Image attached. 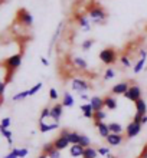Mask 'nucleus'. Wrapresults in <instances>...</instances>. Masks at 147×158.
Instances as JSON below:
<instances>
[{
	"label": "nucleus",
	"mask_w": 147,
	"mask_h": 158,
	"mask_svg": "<svg viewBox=\"0 0 147 158\" xmlns=\"http://www.w3.org/2000/svg\"><path fill=\"white\" fill-rule=\"evenodd\" d=\"M12 152L13 154H16L19 158H25V157H28V154H29L28 148H13Z\"/></svg>",
	"instance_id": "28"
},
{
	"label": "nucleus",
	"mask_w": 147,
	"mask_h": 158,
	"mask_svg": "<svg viewBox=\"0 0 147 158\" xmlns=\"http://www.w3.org/2000/svg\"><path fill=\"white\" fill-rule=\"evenodd\" d=\"M124 96H126L128 101H133V102H137V101L141 98V88L139 86V85H130V88H128V91L124 94Z\"/></svg>",
	"instance_id": "6"
},
{
	"label": "nucleus",
	"mask_w": 147,
	"mask_h": 158,
	"mask_svg": "<svg viewBox=\"0 0 147 158\" xmlns=\"http://www.w3.org/2000/svg\"><path fill=\"white\" fill-rule=\"evenodd\" d=\"M140 131H141V124H137L134 121H131L130 124H127V127H126V137L134 138L140 134Z\"/></svg>",
	"instance_id": "7"
},
{
	"label": "nucleus",
	"mask_w": 147,
	"mask_h": 158,
	"mask_svg": "<svg viewBox=\"0 0 147 158\" xmlns=\"http://www.w3.org/2000/svg\"><path fill=\"white\" fill-rule=\"evenodd\" d=\"M59 135H61V137L68 138V141H69V144H71V145H74V144H78V138H80V134L75 132V131H69V129L63 128V129H61Z\"/></svg>",
	"instance_id": "8"
},
{
	"label": "nucleus",
	"mask_w": 147,
	"mask_h": 158,
	"mask_svg": "<svg viewBox=\"0 0 147 158\" xmlns=\"http://www.w3.org/2000/svg\"><path fill=\"white\" fill-rule=\"evenodd\" d=\"M120 62H121V65L124 68H130L131 66V60H130V58H128L127 55H123L121 58H120Z\"/></svg>",
	"instance_id": "35"
},
{
	"label": "nucleus",
	"mask_w": 147,
	"mask_h": 158,
	"mask_svg": "<svg viewBox=\"0 0 147 158\" xmlns=\"http://www.w3.org/2000/svg\"><path fill=\"white\" fill-rule=\"evenodd\" d=\"M78 144H80L81 147H84V148H88V147H91V139H89L87 135H82V134H80Z\"/></svg>",
	"instance_id": "26"
},
{
	"label": "nucleus",
	"mask_w": 147,
	"mask_h": 158,
	"mask_svg": "<svg viewBox=\"0 0 147 158\" xmlns=\"http://www.w3.org/2000/svg\"><path fill=\"white\" fill-rule=\"evenodd\" d=\"M141 115H139V114H136L134 115V118H133V121H134V122H137V124H141Z\"/></svg>",
	"instance_id": "43"
},
{
	"label": "nucleus",
	"mask_w": 147,
	"mask_h": 158,
	"mask_svg": "<svg viewBox=\"0 0 147 158\" xmlns=\"http://www.w3.org/2000/svg\"><path fill=\"white\" fill-rule=\"evenodd\" d=\"M62 114H63V105L62 104H56L54 105V106H50V117L54 119V122H58L59 119H61V117H62Z\"/></svg>",
	"instance_id": "9"
},
{
	"label": "nucleus",
	"mask_w": 147,
	"mask_h": 158,
	"mask_svg": "<svg viewBox=\"0 0 147 158\" xmlns=\"http://www.w3.org/2000/svg\"><path fill=\"white\" fill-rule=\"evenodd\" d=\"M102 78H104V81H111V79L115 78V71H114L113 68H108V69L104 72V76H102Z\"/></svg>",
	"instance_id": "32"
},
{
	"label": "nucleus",
	"mask_w": 147,
	"mask_h": 158,
	"mask_svg": "<svg viewBox=\"0 0 147 158\" xmlns=\"http://www.w3.org/2000/svg\"><path fill=\"white\" fill-rule=\"evenodd\" d=\"M98 58H100V60L104 65H113V63L117 62V50L114 49V48H105V49H102L100 52V55H98Z\"/></svg>",
	"instance_id": "2"
},
{
	"label": "nucleus",
	"mask_w": 147,
	"mask_h": 158,
	"mask_svg": "<svg viewBox=\"0 0 147 158\" xmlns=\"http://www.w3.org/2000/svg\"><path fill=\"white\" fill-rule=\"evenodd\" d=\"M80 109H81V112H82V115H84L85 118H88V119H93L94 109L91 108V105H89V102H88V104H82V105L80 106Z\"/></svg>",
	"instance_id": "21"
},
{
	"label": "nucleus",
	"mask_w": 147,
	"mask_h": 158,
	"mask_svg": "<svg viewBox=\"0 0 147 158\" xmlns=\"http://www.w3.org/2000/svg\"><path fill=\"white\" fill-rule=\"evenodd\" d=\"M94 43H95L94 39H87V40H84L82 43H81V49L84 50V52H87V50H89L91 48H93Z\"/></svg>",
	"instance_id": "31"
},
{
	"label": "nucleus",
	"mask_w": 147,
	"mask_h": 158,
	"mask_svg": "<svg viewBox=\"0 0 147 158\" xmlns=\"http://www.w3.org/2000/svg\"><path fill=\"white\" fill-rule=\"evenodd\" d=\"M84 151H85L84 147H81L80 144H74V145H71V148H69V154L74 158H80L84 155Z\"/></svg>",
	"instance_id": "18"
},
{
	"label": "nucleus",
	"mask_w": 147,
	"mask_h": 158,
	"mask_svg": "<svg viewBox=\"0 0 147 158\" xmlns=\"http://www.w3.org/2000/svg\"><path fill=\"white\" fill-rule=\"evenodd\" d=\"M38 158H48V155H45V154H42V155H39Z\"/></svg>",
	"instance_id": "49"
},
{
	"label": "nucleus",
	"mask_w": 147,
	"mask_h": 158,
	"mask_svg": "<svg viewBox=\"0 0 147 158\" xmlns=\"http://www.w3.org/2000/svg\"><path fill=\"white\" fill-rule=\"evenodd\" d=\"M42 86H43V83H42V82H38L36 85H33V86H32V88L29 89V95H30V96H33L35 94H38V92L41 91V89H42Z\"/></svg>",
	"instance_id": "33"
},
{
	"label": "nucleus",
	"mask_w": 147,
	"mask_h": 158,
	"mask_svg": "<svg viewBox=\"0 0 147 158\" xmlns=\"http://www.w3.org/2000/svg\"><path fill=\"white\" fill-rule=\"evenodd\" d=\"M72 65H74V68L78 69L80 72L88 69V63H87V60H85L84 58H80V56H75V58L72 59Z\"/></svg>",
	"instance_id": "15"
},
{
	"label": "nucleus",
	"mask_w": 147,
	"mask_h": 158,
	"mask_svg": "<svg viewBox=\"0 0 147 158\" xmlns=\"http://www.w3.org/2000/svg\"><path fill=\"white\" fill-rule=\"evenodd\" d=\"M4 91H6V82H3V81H0V98L3 96Z\"/></svg>",
	"instance_id": "41"
},
{
	"label": "nucleus",
	"mask_w": 147,
	"mask_h": 158,
	"mask_svg": "<svg viewBox=\"0 0 147 158\" xmlns=\"http://www.w3.org/2000/svg\"><path fill=\"white\" fill-rule=\"evenodd\" d=\"M105 141L108 142L110 147H118L124 141V137H123V134H110L108 137L105 138Z\"/></svg>",
	"instance_id": "11"
},
{
	"label": "nucleus",
	"mask_w": 147,
	"mask_h": 158,
	"mask_svg": "<svg viewBox=\"0 0 147 158\" xmlns=\"http://www.w3.org/2000/svg\"><path fill=\"white\" fill-rule=\"evenodd\" d=\"M28 96H30L29 95V89H28V91H22V92H19V94H16V95L13 96V101H15V102H19V101L26 99Z\"/></svg>",
	"instance_id": "30"
},
{
	"label": "nucleus",
	"mask_w": 147,
	"mask_h": 158,
	"mask_svg": "<svg viewBox=\"0 0 147 158\" xmlns=\"http://www.w3.org/2000/svg\"><path fill=\"white\" fill-rule=\"evenodd\" d=\"M10 118H3L2 119V122H0V128H9L10 127Z\"/></svg>",
	"instance_id": "39"
},
{
	"label": "nucleus",
	"mask_w": 147,
	"mask_h": 158,
	"mask_svg": "<svg viewBox=\"0 0 147 158\" xmlns=\"http://www.w3.org/2000/svg\"><path fill=\"white\" fill-rule=\"evenodd\" d=\"M144 65H146V58H140L134 65V73H139V72L143 71Z\"/></svg>",
	"instance_id": "29"
},
{
	"label": "nucleus",
	"mask_w": 147,
	"mask_h": 158,
	"mask_svg": "<svg viewBox=\"0 0 147 158\" xmlns=\"http://www.w3.org/2000/svg\"><path fill=\"white\" fill-rule=\"evenodd\" d=\"M97 151H98V155H107L110 154V148L108 147H100V148H97Z\"/></svg>",
	"instance_id": "38"
},
{
	"label": "nucleus",
	"mask_w": 147,
	"mask_h": 158,
	"mask_svg": "<svg viewBox=\"0 0 147 158\" xmlns=\"http://www.w3.org/2000/svg\"><path fill=\"white\" fill-rule=\"evenodd\" d=\"M75 20H76V23L80 25V27L84 30V32H88V30L91 29V20L88 19V16H84V15H76Z\"/></svg>",
	"instance_id": "10"
},
{
	"label": "nucleus",
	"mask_w": 147,
	"mask_h": 158,
	"mask_svg": "<svg viewBox=\"0 0 147 158\" xmlns=\"http://www.w3.org/2000/svg\"><path fill=\"white\" fill-rule=\"evenodd\" d=\"M146 50H147V48H146Z\"/></svg>",
	"instance_id": "52"
},
{
	"label": "nucleus",
	"mask_w": 147,
	"mask_h": 158,
	"mask_svg": "<svg viewBox=\"0 0 147 158\" xmlns=\"http://www.w3.org/2000/svg\"><path fill=\"white\" fill-rule=\"evenodd\" d=\"M140 157H141V158H147V145L144 147V150L141 151V154H140Z\"/></svg>",
	"instance_id": "45"
},
{
	"label": "nucleus",
	"mask_w": 147,
	"mask_h": 158,
	"mask_svg": "<svg viewBox=\"0 0 147 158\" xmlns=\"http://www.w3.org/2000/svg\"><path fill=\"white\" fill-rule=\"evenodd\" d=\"M81 99H84V101H88V102H89V96L87 95V94H82V95H81Z\"/></svg>",
	"instance_id": "47"
},
{
	"label": "nucleus",
	"mask_w": 147,
	"mask_h": 158,
	"mask_svg": "<svg viewBox=\"0 0 147 158\" xmlns=\"http://www.w3.org/2000/svg\"><path fill=\"white\" fill-rule=\"evenodd\" d=\"M6 68L9 69V72H15L17 68L22 65V55L20 53H16V55H12L10 58L6 59V62H4Z\"/></svg>",
	"instance_id": "4"
},
{
	"label": "nucleus",
	"mask_w": 147,
	"mask_h": 158,
	"mask_svg": "<svg viewBox=\"0 0 147 158\" xmlns=\"http://www.w3.org/2000/svg\"><path fill=\"white\" fill-rule=\"evenodd\" d=\"M0 134L3 135L6 139H7V142H9V145H12L13 144V139H12V131H9V128H0Z\"/></svg>",
	"instance_id": "27"
},
{
	"label": "nucleus",
	"mask_w": 147,
	"mask_h": 158,
	"mask_svg": "<svg viewBox=\"0 0 147 158\" xmlns=\"http://www.w3.org/2000/svg\"><path fill=\"white\" fill-rule=\"evenodd\" d=\"M107 158H113V155H111V154H108V155H107Z\"/></svg>",
	"instance_id": "50"
},
{
	"label": "nucleus",
	"mask_w": 147,
	"mask_h": 158,
	"mask_svg": "<svg viewBox=\"0 0 147 158\" xmlns=\"http://www.w3.org/2000/svg\"><path fill=\"white\" fill-rule=\"evenodd\" d=\"M41 62H42L43 66H49V60L46 58H41Z\"/></svg>",
	"instance_id": "44"
},
{
	"label": "nucleus",
	"mask_w": 147,
	"mask_h": 158,
	"mask_svg": "<svg viewBox=\"0 0 147 158\" xmlns=\"http://www.w3.org/2000/svg\"><path fill=\"white\" fill-rule=\"evenodd\" d=\"M3 158H19V157H17L16 154H13L12 151H10V152H9V154L6 155V157H3Z\"/></svg>",
	"instance_id": "46"
},
{
	"label": "nucleus",
	"mask_w": 147,
	"mask_h": 158,
	"mask_svg": "<svg viewBox=\"0 0 147 158\" xmlns=\"http://www.w3.org/2000/svg\"><path fill=\"white\" fill-rule=\"evenodd\" d=\"M136 105V114H139V115H141V117H144L147 112V104L146 101L143 99V98H140L137 102H134Z\"/></svg>",
	"instance_id": "17"
},
{
	"label": "nucleus",
	"mask_w": 147,
	"mask_h": 158,
	"mask_svg": "<svg viewBox=\"0 0 147 158\" xmlns=\"http://www.w3.org/2000/svg\"><path fill=\"white\" fill-rule=\"evenodd\" d=\"M88 19L94 25H102L107 20V12L101 6H91L88 9Z\"/></svg>",
	"instance_id": "1"
},
{
	"label": "nucleus",
	"mask_w": 147,
	"mask_h": 158,
	"mask_svg": "<svg viewBox=\"0 0 147 158\" xmlns=\"http://www.w3.org/2000/svg\"><path fill=\"white\" fill-rule=\"evenodd\" d=\"M17 20L20 22L25 27H30V26L33 25V16L26 9H22V10L17 12Z\"/></svg>",
	"instance_id": "5"
},
{
	"label": "nucleus",
	"mask_w": 147,
	"mask_h": 158,
	"mask_svg": "<svg viewBox=\"0 0 147 158\" xmlns=\"http://www.w3.org/2000/svg\"><path fill=\"white\" fill-rule=\"evenodd\" d=\"M71 86H72V91H75L80 95L87 94L89 91V88H91L89 86V82L84 78H74L71 81Z\"/></svg>",
	"instance_id": "3"
},
{
	"label": "nucleus",
	"mask_w": 147,
	"mask_h": 158,
	"mask_svg": "<svg viewBox=\"0 0 147 158\" xmlns=\"http://www.w3.org/2000/svg\"><path fill=\"white\" fill-rule=\"evenodd\" d=\"M55 150V147H54V144L52 142H48V144H45L43 145V150H42V154H45V155H49L52 151Z\"/></svg>",
	"instance_id": "34"
},
{
	"label": "nucleus",
	"mask_w": 147,
	"mask_h": 158,
	"mask_svg": "<svg viewBox=\"0 0 147 158\" xmlns=\"http://www.w3.org/2000/svg\"><path fill=\"white\" fill-rule=\"evenodd\" d=\"M95 127H97L98 129V134H100L102 138H107L110 135V128H108V124H105V122H98V124H94Z\"/></svg>",
	"instance_id": "20"
},
{
	"label": "nucleus",
	"mask_w": 147,
	"mask_h": 158,
	"mask_svg": "<svg viewBox=\"0 0 147 158\" xmlns=\"http://www.w3.org/2000/svg\"><path fill=\"white\" fill-rule=\"evenodd\" d=\"M97 157H98V151L95 148H93V147L85 148L84 155H82V158H97Z\"/></svg>",
	"instance_id": "25"
},
{
	"label": "nucleus",
	"mask_w": 147,
	"mask_h": 158,
	"mask_svg": "<svg viewBox=\"0 0 147 158\" xmlns=\"http://www.w3.org/2000/svg\"><path fill=\"white\" fill-rule=\"evenodd\" d=\"M48 158H61V151H58L56 148H55V150L48 155Z\"/></svg>",
	"instance_id": "40"
},
{
	"label": "nucleus",
	"mask_w": 147,
	"mask_h": 158,
	"mask_svg": "<svg viewBox=\"0 0 147 158\" xmlns=\"http://www.w3.org/2000/svg\"><path fill=\"white\" fill-rule=\"evenodd\" d=\"M108 128H110V132L111 134H123V131H124L123 125L118 124V122H111V124H108Z\"/></svg>",
	"instance_id": "23"
},
{
	"label": "nucleus",
	"mask_w": 147,
	"mask_h": 158,
	"mask_svg": "<svg viewBox=\"0 0 147 158\" xmlns=\"http://www.w3.org/2000/svg\"><path fill=\"white\" fill-rule=\"evenodd\" d=\"M89 105H91V108L94 109V112L102 111V109H104V98H101V96H93V98L89 99Z\"/></svg>",
	"instance_id": "13"
},
{
	"label": "nucleus",
	"mask_w": 147,
	"mask_h": 158,
	"mask_svg": "<svg viewBox=\"0 0 147 158\" xmlns=\"http://www.w3.org/2000/svg\"><path fill=\"white\" fill-rule=\"evenodd\" d=\"M128 88H130V83L128 82H118L111 88V92H113L114 95H124L128 91Z\"/></svg>",
	"instance_id": "12"
},
{
	"label": "nucleus",
	"mask_w": 147,
	"mask_h": 158,
	"mask_svg": "<svg viewBox=\"0 0 147 158\" xmlns=\"http://www.w3.org/2000/svg\"><path fill=\"white\" fill-rule=\"evenodd\" d=\"M137 158H141V157H137Z\"/></svg>",
	"instance_id": "51"
},
{
	"label": "nucleus",
	"mask_w": 147,
	"mask_h": 158,
	"mask_svg": "<svg viewBox=\"0 0 147 158\" xmlns=\"http://www.w3.org/2000/svg\"><path fill=\"white\" fill-rule=\"evenodd\" d=\"M58 127H59L58 122H52V124H46L45 121H41V122H39V131H41V132H49V131L56 129Z\"/></svg>",
	"instance_id": "19"
},
{
	"label": "nucleus",
	"mask_w": 147,
	"mask_h": 158,
	"mask_svg": "<svg viewBox=\"0 0 147 158\" xmlns=\"http://www.w3.org/2000/svg\"><path fill=\"white\" fill-rule=\"evenodd\" d=\"M146 122H147V115H144V117L141 118V125H143V124H146Z\"/></svg>",
	"instance_id": "48"
},
{
	"label": "nucleus",
	"mask_w": 147,
	"mask_h": 158,
	"mask_svg": "<svg viewBox=\"0 0 147 158\" xmlns=\"http://www.w3.org/2000/svg\"><path fill=\"white\" fill-rule=\"evenodd\" d=\"M105 118H107V114H105L104 111H97V112H94V115H93L94 124H98V122H104Z\"/></svg>",
	"instance_id": "24"
},
{
	"label": "nucleus",
	"mask_w": 147,
	"mask_h": 158,
	"mask_svg": "<svg viewBox=\"0 0 147 158\" xmlns=\"http://www.w3.org/2000/svg\"><path fill=\"white\" fill-rule=\"evenodd\" d=\"M75 104V101H74V96L69 94V92H65L63 94V98H62V105L63 108H72Z\"/></svg>",
	"instance_id": "22"
},
{
	"label": "nucleus",
	"mask_w": 147,
	"mask_h": 158,
	"mask_svg": "<svg viewBox=\"0 0 147 158\" xmlns=\"http://www.w3.org/2000/svg\"><path fill=\"white\" fill-rule=\"evenodd\" d=\"M48 117H50V106L42 109V112H41V121H45Z\"/></svg>",
	"instance_id": "36"
},
{
	"label": "nucleus",
	"mask_w": 147,
	"mask_h": 158,
	"mask_svg": "<svg viewBox=\"0 0 147 158\" xmlns=\"http://www.w3.org/2000/svg\"><path fill=\"white\" fill-rule=\"evenodd\" d=\"M139 55H140V58H146L147 59V50L146 49H139Z\"/></svg>",
	"instance_id": "42"
},
{
	"label": "nucleus",
	"mask_w": 147,
	"mask_h": 158,
	"mask_svg": "<svg viewBox=\"0 0 147 158\" xmlns=\"http://www.w3.org/2000/svg\"><path fill=\"white\" fill-rule=\"evenodd\" d=\"M52 144H54V147L58 151H62V150H65V148H68V145H71V144H69V141H68V138L61 137V135L55 138Z\"/></svg>",
	"instance_id": "14"
},
{
	"label": "nucleus",
	"mask_w": 147,
	"mask_h": 158,
	"mask_svg": "<svg viewBox=\"0 0 147 158\" xmlns=\"http://www.w3.org/2000/svg\"><path fill=\"white\" fill-rule=\"evenodd\" d=\"M117 106H118L117 99H115L114 96L107 95L104 98V108H107L108 111H115V109H117Z\"/></svg>",
	"instance_id": "16"
},
{
	"label": "nucleus",
	"mask_w": 147,
	"mask_h": 158,
	"mask_svg": "<svg viewBox=\"0 0 147 158\" xmlns=\"http://www.w3.org/2000/svg\"><path fill=\"white\" fill-rule=\"evenodd\" d=\"M49 98L52 101H58L59 95H58V91H56L55 88H50V89H49Z\"/></svg>",
	"instance_id": "37"
}]
</instances>
